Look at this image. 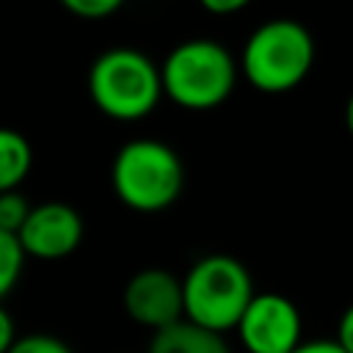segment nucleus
Listing matches in <instances>:
<instances>
[{"mask_svg": "<svg viewBox=\"0 0 353 353\" xmlns=\"http://www.w3.org/2000/svg\"><path fill=\"white\" fill-rule=\"evenodd\" d=\"M345 353H353V303L339 314V323H336V336H334Z\"/></svg>", "mask_w": 353, "mask_h": 353, "instance_id": "16", "label": "nucleus"}, {"mask_svg": "<svg viewBox=\"0 0 353 353\" xmlns=\"http://www.w3.org/2000/svg\"><path fill=\"white\" fill-rule=\"evenodd\" d=\"M234 331L245 353H292L303 342L301 309L281 292H254Z\"/></svg>", "mask_w": 353, "mask_h": 353, "instance_id": "6", "label": "nucleus"}, {"mask_svg": "<svg viewBox=\"0 0 353 353\" xmlns=\"http://www.w3.org/2000/svg\"><path fill=\"white\" fill-rule=\"evenodd\" d=\"M345 124H347V132H350V138H353V94H350V99H347V105H345Z\"/></svg>", "mask_w": 353, "mask_h": 353, "instance_id": "19", "label": "nucleus"}, {"mask_svg": "<svg viewBox=\"0 0 353 353\" xmlns=\"http://www.w3.org/2000/svg\"><path fill=\"white\" fill-rule=\"evenodd\" d=\"M248 3L251 0H199V6L212 17H232V14L243 11Z\"/></svg>", "mask_w": 353, "mask_h": 353, "instance_id": "15", "label": "nucleus"}, {"mask_svg": "<svg viewBox=\"0 0 353 353\" xmlns=\"http://www.w3.org/2000/svg\"><path fill=\"white\" fill-rule=\"evenodd\" d=\"M240 77L234 55L212 39H185L160 63L163 97L182 110H212L223 105Z\"/></svg>", "mask_w": 353, "mask_h": 353, "instance_id": "1", "label": "nucleus"}, {"mask_svg": "<svg viewBox=\"0 0 353 353\" xmlns=\"http://www.w3.org/2000/svg\"><path fill=\"white\" fill-rule=\"evenodd\" d=\"M116 199L141 215L168 210L185 188V165L174 146L157 138L127 141L110 163Z\"/></svg>", "mask_w": 353, "mask_h": 353, "instance_id": "2", "label": "nucleus"}, {"mask_svg": "<svg viewBox=\"0 0 353 353\" xmlns=\"http://www.w3.org/2000/svg\"><path fill=\"white\" fill-rule=\"evenodd\" d=\"M17 339V328H14V317L8 314V309L0 301V353H6L11 347V342Z\"/></svg>", "mask_w": 353, "mask_h": 353, "instance_id": "17", "label": "nucleus"}, {"mask_svg": "<svg viewBox=\"0 0 353 353\" xmlns=\"http://www.w3.org/2000/svg\"><path fill=\"white\" fill-rule=\"evenodd\" d=\"M146 353H232V347L223 334L201 328L182 317L160 331H152Z\"/></svg>", "mask_w": 353, "mask_h": 353, "instance_id": "9", "label": "nucleus"}, {"mask_svg": "<svg viewBox=\"0 0 353 353\" xmlns=\"http://www.w3.org/2000/svg\"><path fill=\"white\" fill-rule=\"evenodd\" d=\"M28 212H30V201L19 193V188L0 193V229H3V232L17 234L19 226L25 223Z\"/></svg>", "mask_w": 353, "mask_h": 353, "instance_id": "12", "label": "nucleus"}, {"mask_svg": "<svg viewBox=\"0 0 353 353\" xmlns=\"http://www.w3.org/2000/svg\"><path fill=\"white\" fill-rule=\"evenodd\" d=\"M25 251L17 240V234L0 229V301L14 292V287L22 279L25 270Z\"/></svg>", "mask_w": 353, "mask_h": 353, "instance_id": "11", "label": "nucleus"}, {"mask_svg": "<svg viewBox=\"0 0 353 353\" xmlns=\"http://www.w3.org/2000/svg\"><path fill=\"white\" fill-rule=\"evenodd\" d=\"M292 353H345V350L336 339H309V342H301Z\"/></svg>", "mask_w": 353, "mask_h": 353, "instance_id": "18", "label": "nucleus"}, {"mask_svg": "<svg viewBox=\"0 0 353 353\" xmlns=\"http://www.w3.org/2000/svg\"><path fill=\"white\" fill-rule=\"evenodd\" d=\"M240 74L262 94L298 88L314 66V39L295 19H268L251 30L240 52Z\"/></svg>", "mask_w": 353, "mask_h": 353, "instance_id": "3", "label": "nucleus"}, {"mask_svg": "<svg viewBox=\"0 0 353 353\" xmlns=\"http://www.w3.org/2000/svg\"><path fill=\"white\" fill-rule=\"evenodd\" d=\"M88 97L113 121H141L163 99L160 66L141 50L110 47L88 69Z\"/></svg>", "mask_w": 353, "mask_h": 353, "instance_id": "4", "label": "nucleus"}, {"mask_svg": "<svg viewBox=\"0 0 353 353\" xmlns=\"http://www.w3.org/2000/svg\"><path fill=\"white\" fill-rule=\"evenodd\" d=\"M121 306L127 317L149 331L182 320V279L165 268H143L124 284Z\"/></svg>", "mask_w": 353, "mask_h": 353, "instance_id": "8", "label": "nucleus"}, {"mask_svg": "<svg viewBox=\"0 0 353 353\" xmlns=\"http://www.w3.org/2000/svg\"><path fill=\"white\" fill-rule=\"evenodd\" d=\"M254 292L251 273L240 259L207 254L182 276V314L201 328L226 334L234 331Z\"/></svg>", "mask_w": 353, "mask_h": 353, "instance_id": "5", "label": "nucleus"}, {"mask_svg": "<svg viewBox=\"0 0 353 353\" xmlns=\"http://www.w3.org/2000/svg\"><path fill=\"white\" fill-rule=\"evenodd\" d=\"M25 256L39 262H58L77 251L83 243V218L66 201L30 204L25 223L17 232Z\"/></svg>", "mask_w": 353, "mask_h": 353, "instance_id": "7", "label": "nucleus"}, {"mask_svg": "<svg viewBox=\"0 0 353 353\" xmlns=\"http://www.w3.org/2000/svg\"><path fill=\"white\" fill-rule=\"evenodd\" d=\"M33 168V149L19 130L0 127V193L19 188Z\"/></svg>", "mask_w": 353, "mask_h": 353, "instance_id": "10", "label": "nucleus"}, {"mask_svg": "<svg viewBox=\"0 0 353 353\" xmlns=\"http://www.w3.org/2000/svg\"><path fill=\"white\" fill-rule=\"evenodd\" d=\"M6 353H72V347L52 334H25L17 336Z\"/></svg>", "mask_w": 353, "mask_h": 353, "instance_id": "13", "label": "nucleus"}, {"mask_svg": "<svg viewBox=\"0 0 353 353\" xmlns=\"http://www.w3.org/2000/svg\"><path fill=\"white\" fill-rule=\"evenodd\" d=\"M72 17L80 19H108L113 17L127 0H58Z\"/></svg>", "mask_w": 353, "mask_h": 353, "instance_id": "14", "label": "nucleus"}]
</instances>
